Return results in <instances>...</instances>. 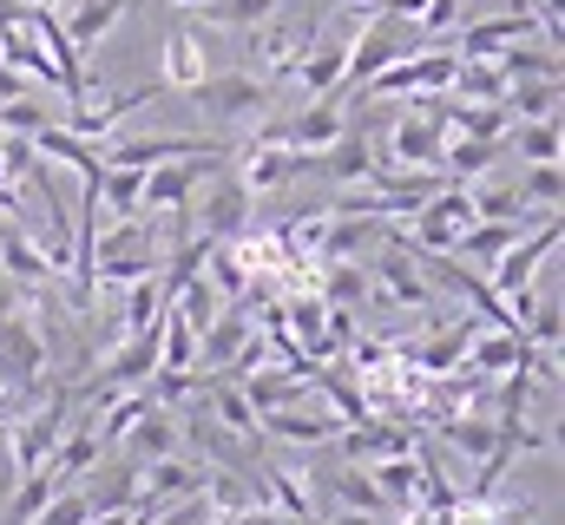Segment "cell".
<instances>
[{
  "label": "cell",
  "instance_id": "1",
  "mask_svg": "<svg viewBox=\"0 0 565 525\" xmlns=\"http://www.w3.org/2000/svg\"><path fill=\"white\" fill-rule=\"evenodd\" d=\"M422 46V26L415 20H402V13H369V26L349 40V66H342V93L335 99H349V93H362V79H375L388 60H402V53H415Z\"/></svg>",
  "mask_w": 565,
  "mask_h": 525
},
{
  "label": "cell",
  "instance_id": "2",
  "mask_svg": "<svg viewBox=\"0 0 565 525\" xmlns=\"http://www.w3.org/2000/svg\"><path fill=\"white\" fill-rule=\"evenodd\" d=\"M0 394H20V400L46 394V329L26 309L0 315Z\"/></svg>",
  "mask_w": 565,
  "mask_h": 525
},
{
  "label": "cell",
  "instance_id": "3",
  "mask_svg": "<svg viewBox=\"0 0 565 525\" xmlns=\"http://www.w3.org/2000/svg\"><path fill=\"white\" fill-rule=\"evenodd\" d=\"M191 106H198L217 131L257 126V119L270 113V79H257V73H204V79L191 86Z\"/></svg>",
  "mask_w": 565,
  "mask_h": 525
},
{
  "label": "cell",
  "instance_id": "4",
  "mask_svg": "<svg viewBox=\"0 0 565 525\" xmlns=\"http://www.w3.org/2000/svg\"><path fill=\"white\" fill-rule=\"evenodd\" d=\"M454 66H460V53L454 46H415V53H402V60H388L375 79H362V93L369 99H422V93H447L454 86Z\"/></svg>",
  "mask_w": 565,
  "mask_h": 525
},
{
  "label": "cell",
  "instance_id": "5",
  "mask_svg": "<svg viewBox=\"0 0 565 525\" xmlns=\"http://www.w3.org/2000/svg\"><path fill=\"white\" fill-rule=\"evenodd\" d=\"M217 164H231V144H211V151H191V158H164V164H151L145 171V197L139 211H191V197H198V184L217 171Z\"/></svg>",
  "mask_w": 565,
  "mask_h": 525
},
{
  "label": "cell",
  "instance_id": "6",
  "mask_svg": "<svg viewBox=\"0 0 565 525\" xmlns=\"http://www.w3.org/2000/svg\"><path fill=\"white\" fill-rule=\"evenodd\" d=\"M198 191H204V204H191V231H204L211 244H224V237L250 231V204H257V197L244 191V178H237V171H224V164H217Z\"/></svg>",
  "mask_w": 565,
  "mask_h": 525
},
{
  "label": "cell",
  "instance_id": "7",
  "mask_svg": "<svg viewBox=\"0 0 565 525\" xmlns=\"http://www.w3.org/2000/svg\"><path fill=\"white\" fill-rule=\"evenodd\" d=\"M559 237H565V231H559V211H553V217H540V224H533L520 244H507V250L493 257V276H487V282H493L500 296H513V289H533V276H540V269H546V257L559 250Z\"/></svg>",
  "mask_w": 565,
  "mask_h": 525
},
{
  "label": "cell",
  "instance_id": "8",
  "mask_svg": "<svg viewBox=\"0 0 565 525\" xmlns=\"http://www.w3.org/2000/svg\"><path fill=\"white\" fill-rule=\"evenodd\" d=\"M375 302H382V309H434V302H440L434 282L415 269V257H408L388 231H382V257H375Z\"/></svg>",
  "mask_w": 565,
  "mask_h": 525
},
{
  "label": "cell",
  "instance_id": "9",
  "mask_svg": "<svg viewBox=\"0 0 565 525\" xmlns=\"http://www.w3.org/2000/svg\"><path fill=\"white\" fill-rule=\"evenodd\" d=\"M342 66H349V33H329V40H309L282 79H296L309 99H335L342 93Z\"/></svg>",
  "mask_w": 565,
  "mask_h": 525
},
{
  "label": "cell",
  "instance_id": "10",
  "mask_svg": "<svg viewBox=\"0 0 565 525\" xmlns=\"http://www.w3.org/2000/svg\"><path fill=\"white\" fill-rule=\"evenodd\" d=\"M204 73H211L204 33H198L191 20H171V26H164V53H158V79H164V93H191Z\"/></svg>",
  "mask_w": 565,
  "mask_h": 525
},
{
  "label": "cell",
  "instance_id": "11",
  "mask_svg": "<svg viewBox=\"0 0 565 525\" xmlns=\"http://www.w3.org/2000/svg\"><path fill=\"white\" fill-rule=\"evenodd\" d=\"M335 440H342V460H355V467H375V460H388V453H408V447H415L408 420H382V414L349 420Z\"/></svg>",
  "mask_w": 565,
  "mask_h": 525
},
{
  "label": "cell",
  "instance_id": "12",
  "mask_svg": "<svg viewBox=\"0 0 565 525\" xmlns=\"http://www.w3.org/2000/svg\"><path fill=\"white\" fill-rule=\"evenodd\" d=\"M533 7H520V13H493V20H467L460 26V40H454V53H467V60H500L513 40H533Z\"/></svg>",
  "mask_w": 565,
  "mask_h": 525
},
{
  "label": "cell",
  "instance_id": "13",
  "mask_svg": "<svg viewBox=\"0 0 565 525\" xmlns=\"http://www.w3.org/2000/svg\"><path fill=\"white\" fill-rule=\"evenodd\" d=\"M440 144H447V126L434 113H408L402 126L388 131V164H415V171H440Z\"/></svg>",
  "mask_w": 565,
  "mask_h": 525
},
{
  "label": "cell",
  "instance_id": "14",
  "mask_svg": "<svg viewBox=\"0 0 565 525\" xmlns=\"http://www.w3.org/2000/svg\"><path fill=\"white\" fill-rule=\"evenodd\" d=\"M237 388H244V400H250L257 414H277V407H302V400L316 394V375H302V368H277V362H270V368H250Z\"/></svg>",
  "mask_w": 565,
  "mask_h": 525
},
{
  "label": "cell",
  "instance_id": "15",
  "mask_svg": "<svg viewBox=\"0 0 565 525\" xmlns=\"http://www.w3.org/2000/svg\"><path fill=\"white\" fill-rule=\"evenodd\" d=\"M296 171H309V158L302 151H289V144H244V158H237V178H244V191L250 197H264V191H277V184H289Z\"/></svg>",
  "mask_w": 565,
  "mask_h": 525
},
{
  "label": "cell",
  "instance_id": "16",
  "mask_svg": "<svg viewBox=\"0 0 565 525\" xmlns=\"http://www.w3.org/2000/svg\"><path fill=\"white\" fill-rule=\"evenodd\" d=\"M198 394H204V414H211L224 433H237V440H250V447L264 440V420H257V407L244 400V388H237L231 375H204V388H198Z\"/></svg>",
  "mask_w": 565,
  "mask_h": 525
},
{
  "label": "cell",
  "instance_id": "17",
  "mask_svg": "<svg viewBox=\"0 0 565 525\" xmlns=\"http://www.w3.org/2000/svg\"><path fill=\"white\" fill-rule=\"evenodd\" d=\"M119 447H126L139 467H145V460H164V453H184V427H178V407H158V400H151L139 420L126 427V440H119Z\"/></svg>",
  "mask_w": 565,
  "mask_h": 525
},
{
  "label": "cell",
  "instance_id": "18",
  "mask_svg": "<svg viewBox=\"0 0 565 525\" xmlns=\"http://www.w3.org/2000/svg\"><path fill=\"white\" fill-rule=\"evenodd\" d=\"M369 480H375V493H382L388 519L415 513V500H422V460H415V447H408V453H388V460H375V467H369Z\"/></svg>",
  "mask_w": 565,
  "mask_h": 525
},
{
  "label": "cell",
  "instance_id": "19",
  "mask_svg": "<svg viewBox=\"0 0 565 525\" xmlns=\"http://www.w3.org/2000/svg\"><path fill=\"white\" fill-rule=\"evenodd\" d=\"M244 33H250V60H264V73H270V79H282V73H289V60L309 46V26H289V20H277V13H270V20H257V26H244Z\"/></svg>",
  "mask_w": 565,
  "mask_h": 525
},
{
  "label": "cell",
  "instance_id": "20",
  "mask_svg": "<svg viewBox=\"0 0 565 525\" xmlns=\"http://www.w3.org/2000/svg\"><path fill=\"white\" fill-rule=\"evenodd\" d=\"M322 322H329V302H322L316 289H296V296L282 302V329L296 335V349H302L309 362H329V342H322Z\"/></svg>",
  "mask_w": 565,
  "mask_h": 525
},
{
  "label": "cell",
  "instance_id": "21",
  "mask_svg": "<svg viewBox=\"0 0 565 525\" xmlns=\"http://www.w3.org/2000/svg\"><path fill=\"white\" fill-rule=\"evenodd\" d=\"M99 453H106V447H99L93 420H79V414H73V427L53 440V453H46L40 467H53V480H79V473H93V467H99Z\"/></svg>",
  "mask_w": 565,
  "mask_h": 525
},
{
  "label": "cell",
  "instance_id": "22",
  "mask_svg": "<svg viewBox=\"0 0 565 525\" xmlns=\"http://www.w3.org/2000/svg\"><path fill=\"white\" fill-rule=\"evenodd\" d=\"M342 131H349V119H342V99H316L302 119H289V151H302V158L316 164V151H329Z\"/></svg>",
  "mask_w": 565,
  "mask_h": 525
},
{
  "label": "cell",
  "instance_id": "23",
  "mask_svg": "<svg viewBox=\"0 0 565 525\" xmlns=\"http://www.w3.org/2000/svg\"><path fill=\"white\" fill-rule=\"evenodd\" d=\"M467 342H473V322H454V329H440V335H427V342H408V349H395V355H408L422 375H454L460 355H467Z\"/></svg>",
  "mask_w": 565,
  "mask_h": 525
},
{
  "label": "cell",
  "instance_id": "24",
  "mask_svg": "<svg viewBox=\"0 0 565 525\" xmlns=\"http://www.w3.org/2000/svg\"><path fill=\"white\" fill-rule=\"evenodd\" d=\"M257 420H264V433L296 440V447H322V440H335L349 427L342 414H302V407H277V414H257Z\"/></svg>",
  "mask_w": 565,
  "mask_h": 525
},
{
  "label": "cell",
  "instance_id": "25",
  "mask_svg": "<svg viewBox=\"0 0 565 525\" xmlns=\"http://www.w3.org/2000/svg\"><path fill=\"white\" fill-rule=\"evenodd\" d=\"M126 7H132V0H79L73 13H60V26H66V40L86 53V46H99V40L126 20Z\"/></svg>",
  "mask_w": 565,
  "mask_h": 525
},
{
  "label": "cell",
  "instance_id": "26",
  "mask_svg": "<svg viewBox=\"0 0 565 525\" xmlns=\"http://www.w3.org/2000/svg\"><path fill=\"white\" fill-rule=\"evenodd\" d=\"M507 151V138H460V131H447V144H440V171L447 178H480V171H493V158Z\"/></svg>",
  "mask_w": 565,
  "mask_h": 525
},
{
  "label": "cell",
  "instance_id": "27",
  "mask_svg": "<svg viewBox=\"0 0 565 525\" xmlns=\"http://www.w3.org/2000/svg\"><path fill=\"white\" fill-rule=\"evenodd\" d=\"M375 158H382V151H369V131H342L329 151H316V164H322L335 184H362V178L375 171Z\"/></svg>",
  "mask_w": 565,
  "mask_h": 525
},
{
  "label": "cell",
  "instance_id": "28",
  "mask_svg": "<svg viewBox=\"0 0 565 525\" xmlns=\"http://www.w3.org/2000/svg\"><path fill=\"white\" fill-rule=\"evenodd\" d=\"M0 269H7L13 282H26V289L53 282V269H46V257H40V244H33L20 224H0Z\"/></svg>",
  "mask_w": 565,
  "mask_h": 525
},
{
  "label": "cell",
  "instance_id": "29",
  "mask_svg": "<svg viewBox=\"0 0 565 525\" xmlns=\"http://www.w3.org/2000/svg\"><path fill=\"white\" fill-rule=\"evenodd\" d=\"M434 433H440L454 453H467V460H487V453H493V440H500V420H493V414H473V420H454V414H440V420H434Z\"/></svg>",
  "mask_w": 565,
  "mask_h": 525
},
{
  "label": "cell",
  "instance_id": "30",
  "mask_svg": "<svg viewBox=\"0 0 565 525\" xmlns=\"http://www.w3.org/2000/svg\"><path fill=\"white\" fill-rule=\"evenodd\" d=\"M60 493V480H53V467H33V473H20L13 480V500H7V513H0V525H33L40 519V506Z\"/></svg>",
  "mask_w": 565,
  "mask_h": 525
},
{
  "label": "cell",
  "instance_id": "31",
  "mask_svg": "<svg viewBox=\"0 0 565 525\" xmlns=\"http://www.w3.org/2000/svg\"><path fill=\"white\" fill-rule=\"evenodd\" d=\"M507 79H559V46L546 40V46H526V40H513L500 60H493Z\"/></svg>",
  "mask_w": 565,
  "mask_h": 525
},
{
  "label": "cell",
  "instance_id": "32",
  "mask_svg": "<svg viewBox=\"0 0 565 525\" xmlns=\"http://www.w3.org/2000/svg\"><path fill=\"white\" fill-rule=\"evenodd\" d=\"M513 119H559V79H507Z\"/></svg>",
  "mask_w": 565,
  "mask_h": 525
},
{
  "label": "cell",
  "instance_id": "33",
  "mask_svg": "<svg viewBox=\"0 0 565 525\" xmlns=\"http://www.w3.org/2000/svg\"><path fill=\"white\" fill-rule=\"evenodd\" d=\"M158 368H198V329L178 309L158 315Z\"/></svg>",
  "mask_w": 565,
  "mask_h": 525
},
{
  "label": "cell",
  "instance_id": "34",
  "mask_svg": "<svg viewBox=\"0 0 565 525\" xmlns=\"http://www.w3.org/2000/svg\"><path fill=\"white\" fill-rule=\"evenodd\" d=\"M86 500H93V513H126V506L139 500V460H126V467H106V473L86 486Z\"/></svg>",
  "mask_w": 565,
  "mask_h": 525
},
{
  "label": "cell",
  "instance_id": "35",
  "mask_svg": "<svg viewBox=\"0 0 565 525\" xmlns=\"http://www.w3.org/2000/svg\"><path fill=\"white\" fill-rule=\"evenodd\" d=\"M447 93H454V99H507V73H500L493 60H467V53H460Z\"/></svg>",
  "mask_w": 565,
  "mask_h": 525
},
{
  "label": "cell",
  "instance_id": "36",
  "mask_svg": "<svg viewBox=\"0 0 565 525\" xmlns=\"http://www.w3.org/2000/svg\"><path fill=\"white\" fill-rule=\"evenodd\" d=\"M507 144H513L526 164H546V158H559V119H513Z\"/></svg>",
  "mask_w": 565,
  "mask_h": 525
},
{
  "label": "cell",
  "instance_id": "37",
  "mask_svg": "<svg viewBox=\"0 0 565 525\" xmlns=\"http://www.w3.org/2000/svg\"><path fill=\"white\" fill-rule=\"evenodd\" d=\"M139 197H145V171H132V164L99 171V204H113L119 217H139Z\"/></svg>",
  "mask_w": 565,
  "mask_h": 525
},
{
  "label": "cell",
  "instance_id": "38",
  "mask_svg": "<svg viewBox=\"0 0 565 525\" xmlns=\"http://www.w3.org/2000/svg\"><path fill=\"white\" fill-rule=\"evenodd\" d=\"M329 493H335V506H355V513H375V519H388V506H382V493H375V480L349 460L335 480H329Z\"/></svg>",
  "mask_w": 565,
  "mask_h": 525
},
{
  "label": "cell",
  "instance_id": "39",
  "mask_svg": "<svg viewBox=\"0 0 565 525\" xmlns=\"http://www.w3.org/2000/svg\"><path fill=\"white\" fill-rule=\"evenodd\" d=\"M526 204H540V211H559V197H565V171H559V158H546V164H526V178L513 184Z\"/></svg>",
  "mask_w": 565,
  "mask_h": 525
},
{
  "label": "cell",
  "instance_id": "40",
  "mask_svg": "<svg viewBox=\"0 0 565 525\" xmlns=\"http://www.w3.org/2000/svg\"><path fill=\"white\" fill-rule=\"evenodd\" d=\"M520 335H526L533 349H546V355H553V349H559V335H565L559 302H533V309H526V322H520Z\"/></svg>",
  "mask_w": 565,
  "mask_h": 525
},
{
  "label": "cell",
  "instance_id": "41",
  "mask_svg": "<svg viewBox=\"0 0 565 525\" xmlns=\"http://www.w3.org/2000/svg\"><path fill=\"white\" fill-rule=\"evenodd\" d=\"M270 13H277V0H211V20L217 26H257Z\"/></svg>",
  "mask_w": 565,
  "mask_h": 525
},
{
  "label": "cell",
  "instance_id": "42",
  "mask_svg": "<svg viewBox=\"0 0 565 525\" xmlns=\"http://www.w3.org/2000/svg\"><path fill=\"white\" fill-rule=\"evenodd\" d=\"M415 26H422V40H434V33H454V26H460V0H422Z\"/></svg>",
  "mask_w": 565,
  "mask_h": 525
},
{
  "label": "cell",
  "instance_id": "43",
  "mask_svg": "<svg viewBox=\"0 0 565 525\" xmlns=\"http://www.w3.org/2000/svg\"><path fill=\"white\" fill-rule=\"evenodd\" d=\"M322 525H382V519H375V513H355V506H335Z\"/></svg>",
  "mask_w": 565,
  "mask_h": 525
},
{
  "label": "cell",
  "instance_id": "44",
  "mask_svg": "<svg viewBox=\"0 0 565 525\" xmlns=\"http://www.w3.org/2000/svg\"><path fill=\"white\" fill-rule=\"evenodd\" d=\"M164 7H184V13H211V0H164Z\"/></svg>",
  "mask_w": 565,
  "mask_h": 525
},
{
  "label": "cell",
  "instance_id": "45",
  "mask_svg": "<svg viewBox=\"0 0 565 525\" xmlns=\"http://www.w3.org/2000/svg\"><path fill=\"white\" fill-rule=\"evenodd\" d=\"M342 7H362V13H375V0H342Z\"/></svg>",
  "mask_w": 565,
  "mask_h": 525
}]
</instances>
